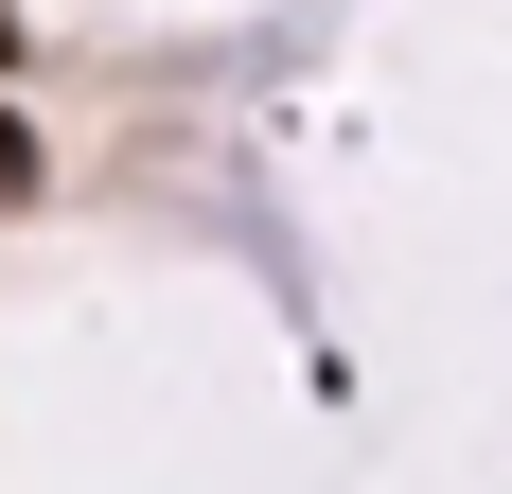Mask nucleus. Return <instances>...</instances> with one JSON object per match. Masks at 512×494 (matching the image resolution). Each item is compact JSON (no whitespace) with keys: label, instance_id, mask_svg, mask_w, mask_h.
<instances>
[{"label":"nucleus","instance_id":"obj_1","mask_svg":"<svg viewBox=\"0 0 512 494\" xmlns=\"http://www.w3.org/2000/svg\"><path fill=\"white\" fill-rule=\"evenodd\" d=\"M36 195V124H18V106H0V212Z\"/></svg>","mask_w":512,"mask_h":494},{"label":"nucleus","instance_id":"obj_2","mask_svg":"<svg viewBox=\"0 0 512 494\" xmlns=\"http://www.w3.org/2000/svg\"><path fill=\"white\" fill-rule=\"evenodd\" d=\"M0 53H18V18H0Z\"/></svg>","mask_w":512,"mask_h":494}]
</instances>
